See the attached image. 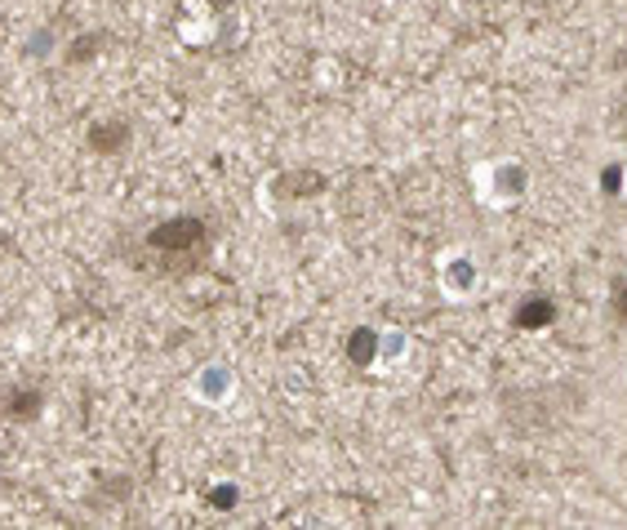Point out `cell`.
Returning <instances> with one entry per match:
<instances>
[{"label": "cell", "mask_w": 627, "mask_h": 530, "mask_svg": "<svg viewBox=\"0 0 627 530\" xmlns=\"http://www.w3.org/2000/svg\"><path fill=\"white\" fill-rule=\"evenodd\" d=\"M205 241H209V232H205V224H196V219L160 224V228H152V237H147V245L160 250V254H169V250H201V254H205Z\"/></svg>", "instance_id": "6da1fadb"}]
</instances>
